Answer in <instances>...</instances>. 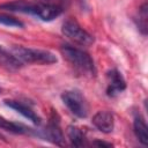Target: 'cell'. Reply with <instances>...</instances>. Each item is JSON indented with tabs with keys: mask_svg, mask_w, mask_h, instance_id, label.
<instances>
[{
	"mask_svg": "<svg viewBox=\"0 0 148 148\" xmlns=\"http://www.w3.org/2000/svg\"><path fill=\"white\" fill-rule=\"evenodd\" d=\"M0 9L13 13H23L38 17L42 21L49 22L64 13V8L49 3L46 1H29V0H14L0 5Z\"/></svg>",
	"mask_w": 148,
	"mask_h": 148,
	"instance_id": "1",
	"label": "cell"
},
{
	"mask_svg": "<svg viewBox=\"0 0 148 148\" xmlns=\"http://www.w3.org/2000/svg\"><path fill=\"white\" fill-rule=\"evenodd\" d=\"M136 27L140 30L142 35L147 34V2H143V5L139 8L138 15L135 16Z\"/></svg>",
	"mask_w": 148,
	"mask_h": 148,
	"instance_id": "14",
	"label": "cell"
},
{
	"mask_svg": "<svg viewBox=\"0 0 148 148\" xmlns=\"http://www.w3.org/2000/svg\"><path fill=\"white\" fill-rule=\"evenodd\" d=\"M56 116H57V113H53L50 121L47 123V125L44 128L36 130L35 136H37L42 140H45L47 142H51L53 145H57V146H65V136L60 128L59 120L56 119Z\"/></svg>",
	"mask_w": 148,
	"mask_h": 148,
	"instance_id": "6",
	"label": "cell"
},
{
	"mask_svg": "<svg viewBox=\"0 0 148 148\" xmlns=\"http://www.w3.org/2000/svg\"><path fill=\"white\" fill-rule=\"evenodd\" d=\"M3 102H5V104H6L8 108L15 110L17 113L22 114L25 119H28V120L31 121L32 124L39 125V124L42 123V118H40L28 104H25V103H23V102H21V101H17V99H5Z\"/></svg>",
	"mask_w": 148,
	"mask_h": 148,
	"instance_id": "8",
	"label": "cell"
},
{
	"mask_svg": "<svg viewBox=\"0 0 148 148\" xmlns=\"http://www.w3.org/2000/svg\"><path fill=\"white\" fill-rule=\"evenodd\" d=\"M61 32L73 43L79 44L81 46H90L95 42L94 36L90 35L87 30H84L74 18H68L64 22L61 27Z\"/></svg>",
	"mask_w": 148,
	"mask_h": 148,
	"instance_id": "5",
	"label": "cell"
},
{
	"mask_svg": "<svg viewBox=\"0 0 148 148\" xmlns=\"http://www.w3.org/2000/svg\"><path fill=\"white\" fill-rule=\"evenodd\" d=\"M92 146H98V147H112V143L110 142H105V141H101V140H95L91 143Z\"/></svg>",
	"mask_w": 148,
	"mask_h": 148,
	"instance_id": "17",
	"label": "cell"
},
{
	"mask_svg": "<svg viewBox=\"0 0 148 148\" xmlns=\"http://www.w3.org/2000/svg\"><path fill=\"white\" fill-rule=\"evenodd\" d=\"M0 92H1V88H0Z\"/></svg>",
	"mask_w": 148,
	"mask_h": 148,
	"instance_id": "18",
	"label": "cell"
},
{
	"mask_svg": "<svg viewBox=\"0 0 148 148\" xmlns=\"http://www.w3.org/2000/svg\"><path fill=\"white\" fill-rule=\"evenodd\" d=\"M61 101L76 118H87L89 113V105L86 97L79 90H66L61 94Z\"/></svg>",
	"mask_w": 148,
	"mask_h": 148,
	"instance_id": "4",
	"label": "cell"
},
{
	"mask_svg": "<svg viewBox=\"0 0 148 148\" xmlns=\"http://www.w3.org/2000/svg\"><path fill=\"white\" fill-rule=\"evenodd\" d=\"M44 1H46L49 3H52V5H56V6H59V7L64 8V9H66L67 6L69 5V1L71 0H44Z\"/></svg>",
	"mask_w": 148,
	"mask_h": 148,
	"instance_id": "16",
	"label": "cell"
},
{
	"mask_svg": "<svg viewBox=\"0 0 148 148\" xmlns=\"http://www.w3.org/2000/svg\"><path fill=\"white\" fill-rule=\"evenodd\" d=\"M12 52L23 64L28 62V64H37V65H52L58 62L57 56L47 50L16 45L12 47Z\"/></svg>",
	"mask_w": 148,
	"mask_h": 148,
	"instance_id": "3",
	"label": "cell"
},
{
	"mask_svg": "<svg viewBox=\"0 0 148 148\" xmlns=\"http://www.w3.org/2000/svg\"><path fill=\"white\" fill-rule=\"evenodd\" d=\"M108 84H106V95L109 97H116L118 94L123 92L126 89V81L123 76V74L116 69L112 68L106 73Z\"/></svg>",
	"mask_w": 148,
	"mask_h": 148,
	"instance_id": "7",
	"label": "cell"
},
{
	"mask_svg": "<svg viewBox=\"0 0 148 148\" xmlns=\"http://www.w3.org/2000/svg\"><path fill=\"white\" fill-rule=\"evenodd\" d=\"M67 136L71 141V145L74 147H83L86 146V136L81 128L77 126L71 125L67 127Z\"/></svg>",
	"mask_w": 148,
	"mask_h": 148,
	"instance_id": "13",
	"label": "cell"
},
{
	"mask_svg": "<svg viewBox=\"0 0 148 148\" xmlns=\"http://www.w3.org/2000/svg\"><path fill=\"white\" fill-rule=\"evenodd\" d=\"M0 128L9 132L12 134H20V135H36V130L28 127L22 123H15L12 120L6 119L5 117L0 116Z\"/></svg>",
	"mask_w": 148,
	"mask_h": 148,
	"instance_id": "10",
	"label": "cell"
},
{
	"mask_svg": "<svg viewBox=\"0 0 148 148\" xmlns=\"http://www.w3.org/2000/svg\"><path fill=\"white\" fill-rule=\"evenodd\" d=\"M92 125L102 133L109 134L113 131L114 128V119L111 112L105 111V110H101L98 112H96L91 119Z\"/></svg>",
	"mask_w": 148,
	"mask_h": 148,
	"instance_id": "9",
	"label": "cell"
},
{
	"mask_svg": "<svg viewBox=\"0 0 148 148\" xmlns=\"http://www.w3.org/2000/svg\"><path fill=\"white\" fill-rule=\"evenodd\" d=\"M0 24L9 27V28H23L24 23L22 21H20L16 17L6 15V14H0Z\"/></svg>",
	"mask_w": 148,
	"mask_h": 148,
	"instance_id": "15",
	"label": "cell"
},
{
	"mask_svg": "<svg viewBox=\"0 0 148 148\" xmlns=\"http://www.w3.org/2000/svg\"><path fill=\"white\" fill-rule=\"evenodd\" d=\"M0 66L9 71H16L23 66V62L20 61L12 51H8L2 45H0Z\"/></svg>",
	"mask_w": 148,
	"mask_h": 148,
	"instance_id": "11",
	"label": "cell"
},
{
	"mask_svg": "<svg viewBox=\"0 0 148 148\" xmlns=\"http://www.w3.org/2000/svg\"><path fill=\"white\" fill-rule=\"evenodd\" d=\"M60 52L71 65V67L83 76H94L96 74V67L92 58L82 49L64 44L60 47Z\"/></svg>",
	"mask_w": 148,
	"mask_h": 148,
	"instance_id": "2",
	"label": "cell"
},
{
	"mask_svg": "<svg viewBox=\"0 0 148 148\" xmlns=\"http://www.w3.org/2000/svg\"><path fill=\"white\" fill-rule=\"evenodd\" d=\"M133 131L136 136V139L143 145H148V127L146 124L145 118L141 114H135L134 121H133Z\"/></svg>",
	"mask_w": 148,
	"mask_h": 148,
	"instance_id": "12",
	"label": "cell"
}]
</instances>
